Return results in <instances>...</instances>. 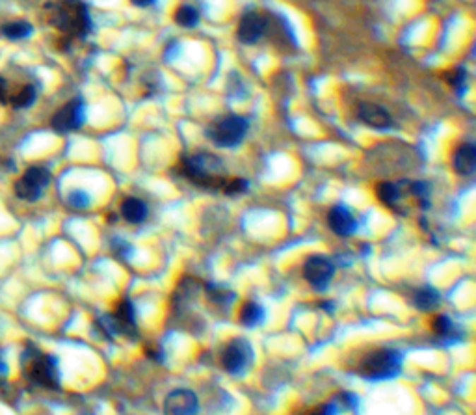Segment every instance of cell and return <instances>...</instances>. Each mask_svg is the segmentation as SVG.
<instances>
[{
	"mask_svg": "<svg viewBox=\"0 0 476 415\" xmlns=\"http://www.w3.org/2000/svg\"><path fill=\"white\" fill-rule=\"evenodd\" d=\"M51 25L69 36L84 37L92 30L90 10L82 0H60L51 6Z\"/></svg>",
	"mask_w": 476,
	"mask_h": 415,
	"instance_id": "1",
	"label": "cell"
},
{
	"mask_svg": "<svg viewBox=\"0 0 476 415\" xmlns=\"http://www.w3.org/2000/svg\"><path fill=\"white\" fill-rule=\"evenodd\" d=\"M179 170L188 181L196 182L203 188L222 190L223 182H225L223 163L216 155H210V153H198V155H190V157L183 158Z\"/></svg>",
	"mask_w": 476,
	"mask_h": 415,
	"instance_id": "2",
	"label": "cell"
},
{
	"mask_svg": "<svg viewBox=\"0 0 476 415\" xmlns=\"http://www.w3.org/2000/svg\"><path fill=\"white\" fill-rule=\"evenodd\" d=\"M20 365L25 370L26 378L34 384L47 387V390H58L60 387V369L54 356L43 354L40 349L25 350L20 356Z\"/></svg>",
	"mask_w": 476,
	"mask_h": 415,
	"instance_id": "3",
	"label": "cell"
},
{
	"mask_svg": "<svg viewBox=\"0 0 476 415\" xmlns=\"http://www.w3.org/2000/svg\"><path fill=\"white\" fill-rule=\"evenodd\" d=\"M402 356L393 349H383L365 356L357 367V375L367 380H389L400 375Z\"/></svg>",
	"mask_w": 476,
	"mask_h": 415,
	"instance_id": "4",
	"label": "cell"
},
{
	"mask_svg": "<svg viewBox=\"0 0 476 415\" xmlns=\"http://www.w3.org/2000/svg\"><path fill=\"white\" fill-rule=\"evenodd\" d=\"M248 127V119H244L242 116H237V114H229V116L216 119L207 134L218 147H237L246 136Z\"/></svg>",
	"mask_w": 476,
	"mask_h": 415,
	"instance_id": "5",
	"label": "cell"
},
{
	"mask_svg": "<svg viewBox=\"0 0 476 415\" xmlns=\"http://www.w3.org/2000/svg\"><path fill=\"white\" fill-rule=\"evenodd\" d=\"M51 182V172L43 166L28 168L16 182V194L25 201H37L43 196L47 185Z\"/></svg>",
	"mask_w": 476,
	"mask_h": 415,
	"instance_id": "6",
	"label": "cell"
},
{
	"mask_svg": "<svg viewBox=\"0 0 476 415\" xmlns=\"http://www.w3.org/2000/svg\"><path fill=\"white\" fill-rule=\"evenodd\" d=\"M254 363V349L246 339H233L222 352V367L229 375H242Z\"/></svg>",
	"mask_w": 476,
	"mask_h": 415,
	"instance_id": "7",
	"label": "cell"
},
{
	"mask_svg": "<svg viewBox=\"0 0 476 415\" xmlns=\"http://www.w3.org/2000/svg\"><path fill=\"white\" fill-rule=\"evenodd\" d=\"M86 119V107L82 99H73V101L66 103L60 110L56 112L51 119V125L56 132H71L81 129Z\"/></svg>",
	"mask_w": 476,
	"mask_h": 415,
	"instance_id": "8",
	"label": "cell"
},
{
	"mask_svg": "<svg viewBox=\"0 0 476 415\" xmlns=\"http://www.w3.org/2000/svg\"><path fill=\"white\" fill-rule=\"evenodd\" d=\"M335 264L330 257L326 255H313L305 261L304 276L309 281L311 287L319 291H324L330 281L333 279Z\"/></svg>",
	"mask_w": 476,
	"mask_h": 415,
	"instance_id": "9",
	"label": "cell"
},
{
	"mask_svg": "<svg viewBox=\"0 0 476 415\" xmlns=\"http://www.w3.org/2000/svg\"><path fill=\"white\" fill-rule=\"evenodd\" d=\"M198 395L190 390H173L164 400L166 415H198Z\"/></svg>",
	"mask_w": 476,
	"mask_h": 415,
	"instance_id": "10",
	"label": "cell"
},
{
	"mask_svg": "<svg viewBox=\"0 0 476 415\" xmlns=\"http://www.w3.org/2000/svg\"><path fill=\"white\" fill-rule=\"evenodd\" d=\"M37 97L36 86L32 84H23L17 86L16 90H11L10 82L0 76V103L10 105L13 108H28L34 105Z\"/></svg>",
	"mask_w": 476,
	"mask_h": 415,
	"instance_id": "11",
	"label": "cell"
},
{
	"mask_svg": "<svg viewBox=\"0 0 476 415\" xmlns=\"http://www.w3.org/2000/svg\"><path fill=\"white\" fill-rule=\"evenodd\" d=\"M266 28H268L266 17L261 16L258 11H248L238 25V40L242 43H248V45L255 43L264 36Z\"/></svg>",
	"mask_w": 476,
	"mask_h": 415,
	"instance_id": "12",
	"label": "cell"
},
{
	"mask_svg": "<svg viewBox=\"0 0 476 415\" xmlns=\"http://www.w3.org/2000/svg\"><path fill=\"white\" fill-rule=\"evenodd\" d=\"M357 116L365 125L378 129V131H387L393 127V117L389 112L376 103H361L357 108Z\"/></svg>",
	"mask_w": 476,
	"mask_h": 415,
	"instance_id": "13",
	"label": "cell"
},
{
	"mask_svg": "<svg viewBox=\"0 0 476 415\" xmlns=\"http://www.w3.org/2000/svg\"><path fill=\"white\" fill-rule=\"evenodd\" d=\"M328 223H330L331 231L339 237H350L357 228L354 214L350 213L348 207H345V205H337V207L331 209L330 214H328Z\"/></svg>",
	"mask_w": 476,
	"mask_h": 415,
	"instance_id": "14",
	"label": "cell"
},
{
	"mask_svg": "<svg viewBox=\"0 0 476 415\" xmlns=\"http://www.w3.org/2000/svg\"><path fill=\"white\" fill-rule=\"evenodd\" d=\"M112 315L116 319L119 334H125L129 337L136 334V313H134V305H132L131 300L123 298Z\"/></svg>",
	"mask_w": 476,
	"mask_h": 415,
	"instance_id": "15",
	"label": "cell"
},
{
	"mask_svg": "<svg viewBox=\"0 0 476 415\" xmlns=\"http://www.w3.org/2000/svg\"><path fill=\"white\" fill-rule=\"evenodd\" d=\"M454 170L460 175H472L476 170V147L472 144H461L454 153Z\"/></svg>",
	"mask_w": 476,
	"mask_h": 415,
	"instance_id": "16",
	"label": "cell"
},
{
	"mask_svg": "<svg viewBox=\"0 0 476 415\" xmlns=\"http://www.w3.org/2000/svg\"><path fill=\"white\" fill-rule=\"evenodd\" d=\"M121 214L129 223H140L147 216V205L138 198H127L121 203Z\"/></svg>",
	"mask_w": 476,
	"mask_h": 415,
	"instance_id": "17",
	"label": "cell"
},
{
	"mask_svg": "<svg viewBox=\"0 0 476 415\" xmlns=\"http://www.w3.org/2000/svg\"><path fill=\"white\" fill-rule=\"evenodd\" d=\"M413 304H415V308L421 309V311H432V309H436L437 304H439V293L434 287L417 289L415 294H413Z\"/></svg>",
	"mask_w": 476,
	"mask_h": 415,
	"instance_id": "18",
	"label": "cell"
},
{
	"mask_svg": "<svg viewBox=\"0 0 476 415\" xmlns=\"http://www.w3.org/2000/svg\"><path fill=\"white\" fill-rule=\"evenodd\" d=\"M264 320V309L263 305L257 304V302H248L244 304L242 311H240V322L248 328H254L258 326Z\"/></svg>",
	"mask_w": 476,
	"mask_h": 415,
	"instance_id": "19",
	"label": "cell"
},
{
	"mask_svg": "<svg viewBox=\"0 0 476 415\" xmlns=\"http://www.w3.org/2000/svg\"><path fill=\"white\" fill-rule=\"evenodd\" d=\"M400 187L395 182H381L378 187V198L387 205V207H396V203L400 201Z\"/></svg>",
	"mask_w": 476,
	"mask_h": 415,
	"instance_id": "20",
	"label": "cell"
},
{
	"mask_svg": "<svg viewBox=\"0 0 476 415\" xmlns=\"http://www.w3.org/2000/svg\"><path fill=\"white\" fill-rule=\"evenodd\" d=\"M2 32H4V36L8 37V40H25V37L32 36L34 28H32L30 23H26V21H16V23L6 25L4 28H2Z\"/></svg>",
	"mask_w": 476,
	"mask_h": 415,
	"instance_id": "21",
	"label": "cell"
},
{
	"mask_svg": "<svg viewBox=\"0 0 476 415\" xmlns=\"http://www.w3.org/2000/svg\"><path fill=\"white\" fill-rule=\"evenodd\" d=\"M175 23L184 28H194L199 23V11L194 6H181L175 11Z\"/></svg>",
	"mask_w": 476,
	"mask_h": 415,
	"instance_id": "22",
	"label": "cell"
},
{
	"mask_svg": "<svg viewBox=\"0 0 476 415\" xmlns=\"http://www.w3.org/2000/svg\"><path fill=\"white\" fill-rule=\"evenodd\" d=\"M432 329L436 332L439 337H445V339H448V337H452L454 335V322L451 320V317H446V315H437L436 319H434V322H432Z\"/></svg>",
	"mask_w": 476,
	"mask_h": 415,
	"instance_id": "23",
	"label": "cell"
},
{
	"mask_svg": "<svg viewBox=\"0 0 476 415\" xmlns=\"http://www.w3.org/2000/svg\"><path fill=\"white\" fill-rule=\"evenodd\" d=\"M207 296L208 300H213L214 304L220 305H227L234 298L231 291L223 289V287H214V285H207Z\"/></svg>",
	"mask_w": 476,
	"mask_h": 415,
	"instance_id": "24",
	"label": "cell"
},
{
	"mask_svg": "<svg viewBox=\"0 0 476 415\" xmlns=\"http://www.w3.org/2000/svg\"><path fill=\"white\" fill-rule=\"evenodd\" d=\"M248 190V181L246 179H225L222 187V192L229 194V196H237Z\"/></svg>",
	"mask_w": 476,
	"mask_h": 415,
	"instance_id": "25",
	"label": "cell"
},
{
	"mask_svg": "<svg viewBox=\"0 0 476 415\" xmlns=\"http://www.w3.org/2000/svg\"><path fill=\"white\" fill-rule=\"evenodd\" d=\"M465 78H467V75H465V71L461 69V67H458V69H452V71L445 73V81L448 82V84H451L452 88H456L458 91H460L461 88L465 86Z\"/></svg>",
	"mask_w": 476,
	"mask_h": 415,
	"instance_id": "26",
	"label": "cell"
},
{
	"mask_svg": "<svg viewBox=\"0 0 476 415\" xmlns=\"http://www.w3.org/2000/svg\"><path fill=\"white\" fill-rule=\"evenodd\" d=\"M67 201H69V205L75 209H86L92 199H90V196H88L84 190H73V192L69 194Z\"/></svg>",
	"mask_w": 476,
	"mask_h": 415,
	"instance_id": "27",
	"label": "cell"
},
{
	"mask_svg": "<svg viewBox=\"0 0 476 415\" xmlns=\"http://www.w3.org/2000/svg\"><path fill=\"white\" fill-rule=\"evenodd\" d=\"M309 415H337V406H335V402H330V404H324L313 410Z\"/></svg>",
	"mask_w": 476,
	"mask_h": 415,
	"instance_id": "28",
	"label": "cell"
},
{
	"mask_svg": "<svg viewBox=\"0 0 476 415\" xmlns=\"http://www.w3.org/2000/svg\"><path fill=\"white\" fill-rule=\"evenodd\" d=\"M157 2V0H131L132 6H136V8H149Z\"/></svg>",
	"mask_w": 476,
	"mask_h": 415,
	"instance_id": "29",
	"label": "cell"
},
{
	"mask_svg": "<svg viewBox=\"0 0 476 415\" xmlns=\"http://www.w3.org/2000/svg\"><path fill=\"white\" fill-rule=\"evenodd\" d=\"M6 373H8V367H6V363L0 358V375H6Z\"/></svg>",
	"mask_w": 476,
	"mask_h": 415,
	"instance_id": "30",
	"label": "cell"
},
{
	"mask_svg": "<svg viewBox=\"0 0 476 415\" xmlns=\"http://www.w3.org/2000/svg\"><path fill=\"white\" fill-rule=\"evenodd\" d=\"M82 415H88V414H82Z\"/></svg>",
	"mask_w": 476,
	"mask_h": 415,
	"instance_id": "31",
	"label": "cell"
}]
</instances>
